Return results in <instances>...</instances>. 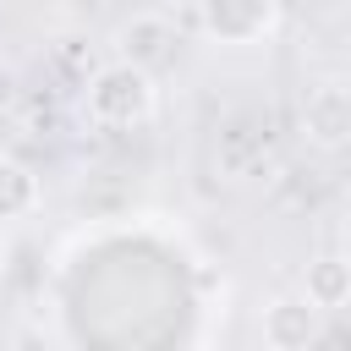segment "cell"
Returning <instances> with one entry per match:
<instances>
[{"label":"cell","instance_id":"6da1fadb","mask_svg":"<svg viewBox=\"0 0 351 351\" xmlns=\"http://www.w3.org/2000/svg\"><path fill=\"white\" fill-rule=\"evenodd\" d=\"M82 104H88V121L104 126V132H137L154 121L159 110V88L148 71L126 66V60H110L99 71H88L82 82Z\"/></svg>","mask_w":351,"mask_h":351},{"label":"cell","instance_id":"7a4b0ae2","mask_svg":"<svg viewBox=\"0 0 351 351\" xmlns=\"http://www.w3.org/2000/svg\"><path fill=\"white\" fill-rule=\"evenodd\" d=\"M197 22L219 49H252L274 38L280 0H197Z\"/></svg>","mask_w":351,"mask_h":351},{"label":"cell","instance_id":"3957f363","mask_svg":"<svg viewBox=\"0 0 351 351\" xmlns=\"http://www.w3.org/2000/svg\"><path fill=\"white\" fill-rule=\"evenodd\" d=\"M296 126H302L307 148H318V154H340V148L351 143V88H346L340 77L313 82V88L302 93V115H296Z\"/></svg>","mask_w":351,"mask_h":351},{"label":"cell","instance_id":"277c9868","mask_svg":"<svg viewBox=\"0 0 351 351\" xmlns=\"http://www.w3.org/2000/svg\"><path fill=\"white\" fill-rule=\"evenodd\" d=\"M176 49H181V33L165 11H132L121 27H115V60L137 66V71H165L176 66Z\"/></svg>","mask_w":351,"mask_h":351},{"label":"cell","instance_id":"5b68a950","mask_svg":"<svg viewBox=\"0 0 351 351\" xmlns=\"http://www.w3.org/2000/svg\"><path fill=\"white\" fill-rule=\"evenodd\" d=\"M214 159L230 181H258L263 170H274V143H269V121L258 115H236L225 121L219 143H214Z\"/></svg>","mask_w":351,"mask_h":351},{"label":"cell","instance_id":"8992f818","mask_svg":"<svg viewBox=\"0 0 351 351\" xmlns=\"http://www.w3.org/2000/svg\"><path fill=\"white\" fill-rule=\"evenodd\" d=\"M258 335H263L269 351H307V346L324 340V313H318L302 291H285V296H274V302L263 307Z\"/></svg>","mask_w":351,"mask_h":351},{"label":"cell","instance_id":"52a82bcc","mask_svg":"<svg viewBox=\"0 0 351 351\" xmlns=\"http://www.w3.org/2000/svg\"><path fill=\"white\" fill-rule=\"evenodd\" d=\"M302 296L329 318V313H340L346 302H351V263L340 258V252H324V258H313L307 263V274H302Z\"/></svg>","mask_w":351,"mask_h":351},{"label":"cell","instance_id":"ba28073f","mask_svg":"<svg viewBox=\"0 0 351 351\" xmlns=\"http://www.w3.org/2000/svg\"><path fill=\"white\" fill-rule=\"evenodd\" d=\"M38 197H44V186H38L33 165H22L16 154H0V225L5 219H27L38 208Z\"/></svg>","mask_w":351,"mask_h":351},{"label":"cell","instance_id":"9c48e42d","mask_svg":"<svg viewBox=\"0 0 351 351\" xmlns=\"http://www.w3.org/2000/svg\"><path fill=\"white\" fill-rule=\"evenodd\" d=\"M11 274V241H5V230H0V280Z\"/></svg>","mask_w":351,"mask_h":351},{"label":"cell","instance_id":"30bf717a","mask_svg":"<svg viewBox=\"0 0 351 351\" xmlns=\"http://www.w3.org/2000/svg\"><path fill=\"white\" fill-rule=\"evenodd\" d=\"M0 88H5V55H0Z\"/></svg>","mask_w":351,"mask_h":351}]
</instances>
